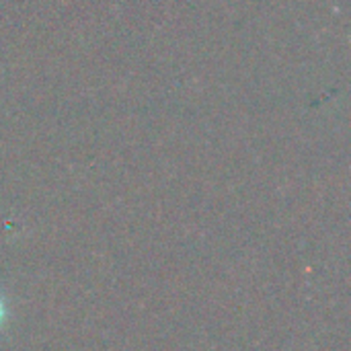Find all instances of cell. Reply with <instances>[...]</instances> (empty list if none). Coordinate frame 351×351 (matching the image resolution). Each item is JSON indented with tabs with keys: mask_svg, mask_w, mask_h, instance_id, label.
Returning <instances> with one entry per match:
<instances>
[{
	"mask_svg": "<svg viewBox=\"0 0 351 351\" xmlns=\"http://www.w3.org/2000/svg\"><path fill=\"white\" fill-rule=\"evenodd\" d=\"M4 321H6V302H4V298H2V294H0V329H2V325H4Z\"/></svg>",
	"mask_w": 351,
	"mask_h": 351,
	"instance_id": "cell-1",
	"label": "cell"
}]
</instances>
